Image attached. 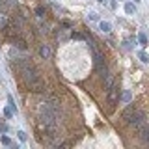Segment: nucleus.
Returning a JSON list of instances; mask_svg holds the SVG:
<instances>
[{"label":"nucleus","mask_w":149,"mask_h":149,"mask_svg":"<svg viewBox=\"0 0 149 149\" xmlns=\"http://www.w3.org/2000/svg\"><path fill=\"white\" fill-rule=\"evenodd\" d=\"M101 30L102 32H110V24L108 22H101Z\"/></svg>","instance_id":"obj_1"},{"label":"nucleus","mask_w":149,"mask_h":149,"mask_svg":"<svg viewBox=\"0 0 149 149\" xmlns=\"http://www.w3.org/2000/svg\"><path fill=\"white\" fill-rule=\"evenodd\" d=\"M39 52H41V56H45V58H47V56H49V49H47V47H41Z\"/></svg>","instance_id":"obj_2"},{"label":"nucleus","mask_w":149,"mask_h":149,"mask_svg":"<svg viewBox=\"0 0 149 149\" xmlns=\"http://www.w3.org/2000/svg\"><path fill=\"white\" fill-rule=\"evenodd\" d=\"M125 11H127V13H132L134 11V6H132V4H127V6H125Z\"/></svg>","instance_id":"obj_3"},{"label":"nucleus","mask_w":149,"mask_h":149,"mask_svg":"<svg viewBox=\"0 0 149 149\" xmlns=\"http://www.w3.org/2000/svg\"><path fill=\"white\" fill-rule=\"evenodd\" d=\"M2 143H4V146H9V143H11V140H9L8 136H2Z\"/></svg>","instance_id":"obj_4"},{"label":"nucleus","mask_w":149,"mask_h":149,"mask_svg":"<svg viewBox=\"0 0 149 149\" xmlns=\"http://www.w3.org/2000/svg\"><path fill=\"white\" fill-rule=\"evenodd\" d=\"M19 138H21V140H26V132H22V130H19Z\"/></svg>","instance_id":"obj_5"},{"label":"nucleus","mask_w":149,"mask_h":149,"mask_svg":"<svg viewBox=\"0 0 149 149\" xmlns=\"http://www.w3.org/2000/svg\"><path fill=\"white\" fill-rule=\"evenodd\" d=\"M90 19H91V21H97L99 17H97V13H95V11H91V13H90Z\"/></svg>","instance_id":"obj_6"},{"label":"nucleus","mask_w":149,"mask_h":149,"mask_svg":"<svg viewBox=\"0 0 149 149\" xmlns=\"http://www.w3.org/2000/svg\"><path fill=\"white\" fill-rule=\"evenodd\" d=\"M140 60H142V62H149V60H147V56L143 54V52H140Z\"/></svg>","instance_id":"obj_7"},{"label":"nucleus","mask_w":149,"mask_h":149,"mask_svg":"<svg viewBox=\"0 0 149 149\" xmlns=\"http://www.w3.org/2000/svg\"><path fill=\"white\" fill-rule=\"evenodd\" d=\"M140 41H142V43L146 45V43H147V37H146V36H140Z\"/></svg>","instance_id":"obj_8"},{"label":"nucleus","mask_w":149,"mask_h":149,"mask_svg":"<svg viewBox=\"0 0 149 149\" xmlns=\"http://www.w3.org/2000/svg\"><path fill=\"white\" fill-rule=\"evenodd\" d=\"M99 2H106V0H99Z\"/></svg>","instance_id":"obj_9"},{"label":"nucleus","mask_w":149,"mask_h":149,"mask_svg":"<svg viewBox=\"0 0 149 149\" xmlns=\"http://www.w3.org/2000/svg\"><path fill=\"white\" fill-rule=\"evenodd\" d=\"M134 2H138V0H134Z\"/></svg>","instance_id":"obj_10"}]
</instances>
